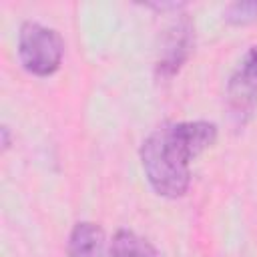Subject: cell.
<instances>
[{
    "mask_svg": "<svg viewBox=\"0 0 257 257\" xmlns=\"http://www.w3.org/2000/svg\"><path fill=\"white\" fill-rule=\"evenodd\" d=\"M215 139L217 126L209 120H179L155 128L141 145V165L155 193L183 197L191 183V161Z\"/></svg>",
    "mask_w": 257,
    "mask_h": 257,
    "instance_id": "cell-1",
    "label": "cell"
},
{
    "mask_svg": "<svg viewBox=\"0 0 257 257\" xmlns=\"http://www.w3.org/2000/svg\"><path fill=\"white\" fill-rule=\"evenodd\" d=\"M64 54V42L54 28L26 20L18 32V58L22 66L36 76H50L58 70Z\"/></svg>",
    "mask_w": 257,
    "mask_h": 257,
    "instance_id": "cell-2",
    "label": "cell"
},
{
    "mask_svg": "<svg viewBox=\"0 0 257 257\" xmlns=\"http://www.w3.org/2000/svg\"><path fill=\"white\" fill-rule=\"evenodd\" d=\"M225 100L231 118L245 124L257 106V44L251 46L231 72L225 88Z\"/></svg>",
    "mask_w": 257,
    "mask_h": 257,
    "instance_id": "cell-3",
    "label": "cell"
},
{
    "mask_svg": "<svg viewBox=\"0 0 257 257\" xmlns=\"http://www.w3.org/2000/svg\"><path fill=\"white\" fill-rule=\"evenodd\" d=\"M191 48V24L189 20L175 22L169 28V36L165 40V46L161 50V60H159V72L161 74H173L181 62L185 60L187 52Z\"/></svg>",
    "mask_w": 257,
    "mask_h": 257,
    "instance_id": "cell-4",
    "label": "cell"
},
{
    "mask_svg": "<svg viewBox=\"0 0 257 257\" xmlns=\"http://www.w3.org/2000/svg\"><path fill=\"white\" fill-rule=\"evenodd\" d=\"M68 257H106L102 229L90 221L76 223L68 237Z\"/></svg>",
    "mask_w": 257,
    "mask_h": 257,
    "instance_id": "cell-5",
    "label": "cell"
},
{
    "mask_svg": "<svg viewBox=\"0 0 257 257\" xmlns=\"http://www.w3.org/2000/svg\"><path fill=\"white\" fill-rule=\"evenodd\" d=\"M110 257H161V255L139 233L131 229H118L110 243Z\"/></svg>",
    "mask_w": 257,
    "mask_h": 257,
    "instance_id": "cell-6",
    "label": "cell"
},
{
    "mask_svg": "<svg viewBox=\"0 0 257 257\" xmlns=\"http://www.w3.org/2000/svg\"><path fill=\"white\" fill-rule=\"evenodd\" d=\"M225 20L233 24H247L257 20V2H233L223 12Z\"/></svg>",
    "mask_w": 257,
    "mask_h": 257,
    "instance_id": "cell-7",
    "label": "cell"
},
{
    "mask_svg": "<svg viewBox=\"0 0 257 257\" xmlns=\"http://www.w3.org/2000/svg\"><path fill=\"white\" fill-rule=\"evenodd\" d=\"M2 145H4V149H8V147H10V139H8V126H2Z\"/></svg>",
    "mask_w": 257,
    "mask_h": 257,
    "instance_id": "cell-8",
    "label": "cell"
}]
</instances>
